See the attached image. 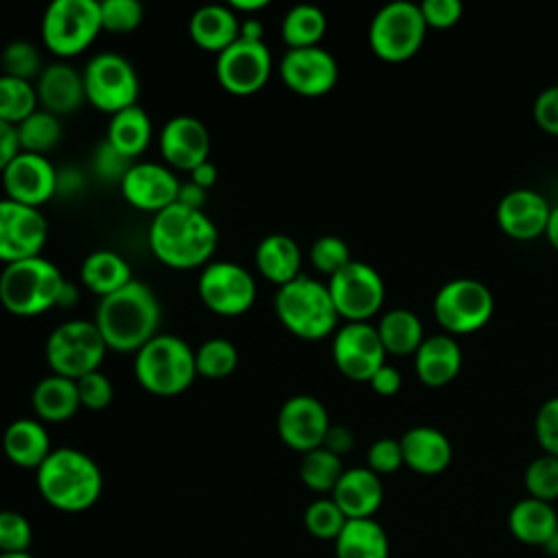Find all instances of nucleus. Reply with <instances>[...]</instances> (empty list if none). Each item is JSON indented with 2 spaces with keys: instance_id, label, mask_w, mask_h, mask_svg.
<instances>
[{
  "instance_id": "f257e3e1",
  "label": "nucleus",
  "mask_w": 558,
  "mask_h": 558,
  "mask_svg": "<svg viewBox=\"0 0 558 558\" xmlns=\"http://www.w3.org/2000/svg\"><path fill=\"white\" fill-rule=\"evenodd\" d=\"M148 244L163 266L192 270L209 264L218 244V229L205 211L172 203L153 216Z\"/></svg>"
},
{
  "instance_id": "f03ea898",
  "label": "nucleus",
  "mask_w": 558,
  "mask_h": 558,
  "mask_svg": "<svg viewBox=\"0 0 558 558\" xmlns=\"http://www.w3.org/2000/svg\"><path fill=\"white\" fill-rule=\"evenodd\" d=\"M94 323L111 351L137 353L159 333L161 305L146 283L133 279L98 301Z\"/></svg>"
},
{
  "instance_id": "7ed1b4c3",
  "label": "nucleus",
  "mask_w": 558,
  "mask_h": 558,
  "mask_svg": "<svg viewBox=\"0 0 558 558\" xmlns=\"http://www.w3.org/2000/svg\"><path fill=\"white\" fill-rule=\"evenodd\" d=\"M35 482L44 501L61 512H83L102 493L100 466L74 447L52 449L35 471Z\"/></svg>"
},
{
  "instance_id": "20e7f679",
  "label": "nucleus",
  "mask_w": 558,
  "mask_h": 558,
  "mask_svg": "<svg viewBox=\"0 0 558 558\" xmlns=\"http://www.w3.org/2000/svg\"><path fill=\"white\" fill-rule=\"evenodd\" d=\"M275 314L279 323L301 340H323L336 333L340 318L327 283L303 272L277 288Z\"/></svg>"
},
{
  "instance_id": "39448f33",
  "label": "nucleus",
  "mask_w": 558,
  "mask_h": 558,
  "mask_svg": "<svg viewBox=\"0 0 558 558\" xmlns=\"http://www.w3.org/2000/svg\"><path fill=\"white\" fill-rule=\"evenodd\" d=\"M65 279L61 270L46 257H28L7 264L0 272V303L22 318L39 316L57 307Z\"/></svg>"
},
{
  "instance_id": "423d86ee",
  "label": "nucleus",
  "mask_w": 558,
  "mask_h": 558,
  "mask_svg": "<svg viewBox=\"0 0 558 558\" xmlns=\"http://www.w3.org/2000/svg\"><path fill=\"white\" fill-rule=\"evenodd\" d=\"M137 384L157 397H177L196 379L194 349L179 336L157 333L148 340L133 362Z\"/></svg>"
},
{
  "instance_id": "0eeeda50",
  "label": "nucleus",
  "mask_w": 558,
  "mask_h": 558,
  "mask_svg": "<svg viewBox=\"0 0 558 558\" xmlns=\"http://www.w3.org/2000/svg\"><path fill=\"white\" fill-rule=\"evenodd\" d=\"M100 31V2L96 0H52L41 17L44 46L61 61L85 52Z\"/></svg>"
},
{
  "instance_id": "6e6552de",
  "label": "nucleus",
  "mask_w": 558,
  "mask_h": 558,
  "mask_svg": "<svg viewBox=\"0 0 558 558\" xmlns=\"http://www.w3.org/2000/svg\"><path fill=\"white\" fill-rule=\"evenodd\" d=\"M427 24L416 2L395 0L384 4L368 24V46L386 63L412 59L425 41Z\"/></svg>"
},
{
  "instance_id": "1a4fd4ad",
  "label": "nucleus",
  "mask_w": 558,
  "mask_h": 558,
  "mask_svg": "<svg viewBox=\"0 0 558 558\" xmlns=\"http://www.w3.org/2000/svg\"><path fill=\"white\" fill-rule=\"evenodd\" d=\"M109 351L100 329L94 320L72 318L57 325L46 340V362L50 373L81 379L83 375L98 371Z\"/></svg>"
},
{
  "instance_id": "9d476101",
  "label": "nucleus",
  "mask_w": 558,
  "mask_h": 558,
  "mask_svg": "<svg viewBox=\"0 0 558 558\" xmlns=\"http://www.w3.org/2000/svg\"><path fill=\"white\" fill-rule=\"evenodd\" d=\"M432 310L445 333L456 338L473 333L490 320L495 312V296L480 279L458 277L438 288Z\"/></svg>"
},
{
  "instance_id": "9b49d317",
  "label": "nucleus",
  "mask_w": 558,
  "mask_h": 558,
  "mask_svg": "<svg viewBox=\"0 0 558 558\" xmlns=\"http://www.w3.org/2000/svg\"><path fill=\"white\" fill-rule=\"evenodd\" d=\"M85 100L96 109L113 116L137 105L140 78L133 63L111 50L94 54L83 68Z\"/></svg>"
},
{
  "instance_id": "f8f14e48",
  "label": "nucleus",
  "mask_w": 558,
  "mask_h": 558,
  "mask_svg": "<svg viewBox=\"0 0 558 558\" xmlns=\"http://www.w3.org/2000/svg\"><path fill=\"white\" fill-rule=\"evenodd\" d=\"M327 290L336 305V312L347 323H368L386 296L381 275L366 262L351 259L342 270L327 279Z\"/></svg>"
},
{
  "instance_id": "ddd939ff",
  "label": "nucleus",
  "mask_w": 558,
  "mask_h": 558,
  "mask_svg": "<svg viewBox=\"0 0 558 558\" xmlns=\"http://www.w3.org/2000/svg\"><path fill=\"white\" fill-rule=\"evenodd\" d=\"M198 296L205 307L218 316H240L253 307L257 286L244 266L218 259L203 266Z\"/></svg>"
},
{
  "instance_id": "4468645a",
  "label": "nucleus",
  "mask_w": 558,
  "mask_h": 558,
  "mask_svg": "<svg viewBox=\"0 0 558 558\" xmlns=\"http://www.w3.org/2000/svg\"><path fill=\"white\" fill-rule=\"evenodd\" d=\"M272 57L264 41L238 39L216 57V78L233 96L257 94L270 78Z\"/></svg>"
},
{
  "instance_id": "2eb2a0df",
  "label": "nucleus",
  "mask_w": 558,
  "mask_h": 558,
  "mask_svg": "<svg viewBox=\"0 0 558 558\" xmlns=\"http://www.w3.org/2000/svg\"><path fill=\"white\" fill-rule=\"evenodd\" d=\"M48 240V220L41 209L0 198V262L13 264L41 255Z\"/></svg>"
},
{
  "instance_id": "dca6fc26",
  "label": "nucleus",
  "mask_w": 558,
  "mask_h": 558,
  "mask_svg": "<svg viewBox=\"0 0 558 558\" xmlns=\"http://www.w3.org/2000/svg\"><path fill=\"white\" fill-rule=\"evenodd\" d=\"M331 357L336 368L353 381H368L386 364V349L377 327L368 323H347L333 333Z\"/></svg>"
},
{
  "instance_id": "f3484780",
  "label": "nucleus",
  "mask_w": 558,
  "mask_h": 558,
  "mask_svg": "<svg viewBox=\"0 0 558 558\" xmlns=\"http://www.w3.org/2000/svg\"><path fill=\"white\" fill-rule=\"evenodd\" d=\"M338 63L331 52L320 46L290 48L279 61V76L283 85L305 98L329 94L338 83Z\"/></svg>"
},
{
  "instance_id": "a211bd4d",
  "label": "nucleus",
  "mask_w": 558,
  "mask_h": 558,
  "mask_svg": "<svg viewBox=\"0 0 558 558\" xmlns=\"http://www.w3.org/2000/svg\"><path fill=\"white\" fill-rule=\"evenodd\" d=\"M329 425L327 408L312 395H294L286 399L277 414V434L281 442L299 453L318 449Z\"/></svg>"
},
{
  "instance_id": "6ab92c4d",
  "label": "nucleus",
  "mask_w": 558,
  "mask_h": 558,
  "mask_svg": "<svg viewBox=\"0 0 558 558\" xmlns=\"http://www.w3.org/2000/svg\"><path fill=\"white\" fill-rule=\"evenodd\" d=\"M0 179L7 198L28 207L39 209L57 196V168L44 155L20 150L0 172Z\"/></svg>"
},
{
  "instance_id": "aec40b11",
  "label": "nucleus",
  "mask_w": 558,
  "mask_h": 558,
  "mask_svg": "<svg viewBox=\"0 0 558 558\" xmlns=\"http://www.w3.org/2000/svg\"><path fill=\"white\" fill-rule=\"evenodd\" d=\"M179 187L181 181L177 179V174L170 168L153 161L133 163L120 181V192L124 201L131 207L150 214H159L161 209L177 203Z\"/></svg>"
},
{
  "instance_id": "412c9836",
  "label": "nucleus",
  "mask_w": 558,
  "mask_h": 558,
  "mask_svg": "<svg viewBox=\"0 0 558 558\" xmlns=\"http://www.w3.org/2000/svg\"><path fill=\"white\" fill-rule=\"evenodd\" d=\"M211 148L209 131L203 120L194 116L170 118L159 133V153L168 166L192 172L207 161Z\"/></svg>"
},
{
  "instance_id": "4be33fe9",
  "label": "nucleus",
  "mask_w": 558,
  "mask_h": 558,
  "mask_svg": "<svg viewBox=\"0 0 558 558\" xmlns=\"http://www.w3.org/2000/svg\"><path fill=\"white\" fill-rule=\"evenodd\" d=\"M551 205L547 198L530 187L506 192L497 203V227L512 240H534L545 235Z\"/></svg>"
},
{
  "instance_id": "5701e85b",
  "label": "nucleus",
  "mask_w": 558,
  "mask_h": 558,
  "mask_svg": "<svg viewBox=\"0 0 558 558\" xmlns=\"http://www.w3.org/2000/svg\"><path fill=\"white\" fill-rule=\"evenodd\" d=\"M37 100L44 111L54 116L74 113L85 102L83 72L65 61H54L46 65L35 83Z\"/></svg>"
},
{
  "instance_id": "b1692460",
  "label": "nucleus",
  "mask_w": 558,
  "mask_h": 558,
  "mask_svg": "<svg viewBox=\"0 0 558 558\" xmlns=\"http://www.w3.org/2000/svg\"><path fill=\"white\" fill-rule=\"evenodd\" d=\"M399 442L403 453V466L418 475H438L451 464V440L432 425L410 427L399 438Z\"/></svg>"
},
{
  "instance_id": "393cba45",
  "label": "nucleus",
  "mask_w": 558,
  "mask_h": 558,
  "mask_svg": "<svg viewBox=\"0 0 558 558\" xmlns=\"http://www.w3.org/2000/svg\"><path fill=\"white\" fill-rule=\"evenodd\" d=\"M331 499L344 512L347 519H373L384 501V484L368 466L344 469Z\"/></svg>"
},
{
  "instance_id": "a878e982",
  "label": "nucleus",
  "mask_w": 558,
  "mask_h": 558,
  "mask_svg": "<svg viewBox=\"0 0 558 558\" xmlns=\"http://www.w3.org/2000/svg\"><path fill=\"white\" fill-rule=\"evenodd\" d=\"M462 368V351L453 336H427L414 353V371L427 388H442L451 384Z\"/></svg>"
},
{
  "instance_id": "bb28decb",
  "label": "nucleus",
  "mask_w": 558,
  "mask_h": 558,
  "mask_svg": "<svg viewBox=\"0 0 558 558\" xmlns=\"http://www.w3.org/2000/svg\"><path fill=\"white\" fill-rule=\"evenodd\" d=\"M510 534L530 547H547L558 534V512L554 504L523 497L508 512Z\"/></svg>"
},
{
  "instance_id": "cd10ccee",
  "label": "nucleus",
  "mask_w": 558,
  "mask_h": 558,
  "mask_svg": "<svg viewBox=\"0 0 558 558\" xmlns=\"http://www.w3.org/2000/svg\"><path fill=\"white\" fill-rule=\"evenodd\" d=\"M190 37L198 48L220 54L240 39V15L229 4H205L190 17Z\"/></svg>"
},
{
  "instance_id": "c85d7f7f",
  "label": "nucleus",
  "mask_w": 558,
  "mask_h": 558,
  "mask_svg": "<svg viewBox=\"0 0 558 558\" xmlns=\"http://www.w3.org/2000/svg\"><path fill=\"white\" fill-rule=\"evenodd\" d=\"M4 456L22 469H39L50 456V436L39 418H15L2 434Z\"/></svg>"
},
{
  "instance_id": "c756f323",
  "label": "nucleus",
  "mask_w": 558,
  "mask_h": 558,
  "mask_svg": "<svg viewBox=\"0 0 558 558\" xmlns=\"http://www.w3.org/2000/svg\"><path fill=\"white\" fill-rule=\"evenodd\" d=\"M301 259L303 257L299 244L283 233L266 235L255 248L257 272L277 288L290 283L301 275Z\"/></svg>"
},
{
  "instance_id": "7c9ffc66",
  "label": "nucleus",
  "mask_w": 558,
  "mask_h": 558,
  "mask_svg": "<svg viewBox=\"0 0 558 558\" xmlns=\"http://www.w3.org/2000/svg\"><path fill=\"white\" fill-rule=\"evenodd\" d=\"M31 401L41 423H65L81 408L76 381L54 373L35 384Z\"/></svg>"
},
{
  "instance_id": "2f4dec72",
  "label": "nucleus",
  "mask_w": 558,
  "mask_h": 558,
  "mask_svg": "<svg viewBox=\"0 0 558 558\" xmlns=\"http://www.w3.org/2000/svg\"><path fill=\"white\" fill-rule=\"evenodd\" d=\"M81 281L96 296H109L133 281L129 262L109 248L89 253L81 264Z\"/></svg>"
},
{
  "instance_id": "473e14b6",
  "label": "nucleus",
  "mask_w": 558,
  "mask_h": 558,
  "mask_svg": "<svg viewBox=\"0 0 558 558\" xmlns=\"http://www.w3.org/2000/svg\"><path fill=\"white\" fill-rule=\"evenodd\" d=\"M336 558H388L390 541L375 519H347L333 541Z\"/></svg>"
},
{
  "instance_id": "72a5a7b5",
  "label": "nucleus",
  "mask_w": 558,
  "mask_h": 558,
  "mask_svg": "<svg viewBox=\"0 0 558 558\" xmlns=\"http://www.w3.org/2000/svg\"><path fill=\"white\" fill-rule=\"evenodd\" d=\"M150 137H153L150 116L140 105H133L111 116L105 140L113 148H118L124 157L135 159L148 148Z\"/></svg>"
},
{
  "instance_id": "f704fd0d",
  "label": "nucleus",
  "mask_w": 558,
  "mask_h": 558,
  "mask_svg": "<svg viewBox=\"0 0 558 558\" xmlns=\"http://www.w3.org/2000/svg\"><path fill=\"white\" fill-rule=\"evenodd\" d=\"M377 333L390 355H414L425 340L421 318L405 307L384 312L377 323Z\"/></svg>"
},
{
  "instance_id": "c9c22d12",
  "label": "nucleus",
  "mask_w": 558,
  "mask_h": 558,
  "mask_svg": "<svg viewBox=\"0 0 558 558\" xmlns=\"http://www.w3.org/2000/svg\"><path fill=\"white\" fill-rule=\"evenodd\" d=\"M327 17L314 4H296L281 20V39L290 48H312L325 37Z\"/></svg>"
},
{
  "instance_id": "e433bc0d",
  "label": "nucleus",
  "mask_w": 558,
  "mask_h": 558,
  "mask_svg": "<svg viewBox=\"0 0 558 558\" xmlns=\"http://www.w3.org/2000/svg\"><path fill=\"white\" fill-rule=\"evenodd\" d=\"M17 131V142L20 150L33 153V155H44L50 153L52 148L59 146L63 129L59 116L37 109L33 116H28L24 122L15 126Z\"/></svg>"
},
{
  "instance_id": "4c0bfd02",
  "label": "nucleus",
  "mask_w": 558,
  "mask_h": 558,
  "mask_svg": "<svg viewBox=\"0 0 558 558\" xmlns=\"http://www.w3.org/2000/svg\"><path fill=\"white\" fill-rule=\"evenodd\" d=\"M342 473H344L342 458L327 451L325 447H318V449H312V451L303 453V460H301V466H299L301 482L310 490L320 493V495H325V493L331 495V490L336 488Z\"/></svg>"
},
{
  "instance_id": "58836bf2",
  "label": "nucleus",
  "mask_w": 558,
  "mask_h": 558,
  "mask_svg": "<svg viewBox=\"0 0 558 558\" xmlns=\"http://www.w3.org/2000/svg\"><path fill=\"white\" fill-rule=\"evenodd\" d=\"M37 109L39 100L31 81L0 74V120L17 126Z\"/></svg>"
},
{
  "instance_id": "ea45409f",
  "label": "nucleus",
  "mask_w": 558,
  "mask_h": 558,
  "mask_svg": "<svg viewBox=\"0 0 558 558\" xmlns=\"http://www.w3.org/2000/svg\"><path fill=\"white\" fill-rule=\"evenodd\" d=\"M194 362H196L198 375L207 379H222L235 371L238 349L233 342L225 338H211V340H205L194 351Z\"/></svg>"
},
{
  "instance_id": "a19ab883",
  "label": "nucleus",
  "mask_w": 558,
  "mask_h": 558,
  "mask_svg": "<svg viewBox=\"0 0 558 558\" xmlns=\"http://www.w3.org/2000/svg\"><path fill=\"white\" fill-rule=\"evenodd\" d=\"M527 497L554 504L558 499V458L549 453L536 456L523 471Z\"/></svg>"
},
{
  "instance_id": "79ce46f5",
  "label": "nucleus",
  "mask_w": 558,
  "mask_h": 558,
  "mask_svg": "<svg viewBox=\"0 0 558 558\" xmlns=\"http://www.w3.org/2000/svg\"><path fill=\"white\" fill-rule=\"evenodd\" d=\"M0 70L4 76L22 78V81H33L39 78L41 74V54L35 44L15 39L7 44L0 52Z\"/></svg>"
},
{
  "instance_id": "37998d69",
  "label": "nucleus",
  "mask_w": 558,
  "mask_h": 558,
  "mask_svg": "<svg viewBox=\"0 0 558 558\" xmlns=\"http://www.w3.org/2000/svg\"><path fill=\"white\" fill-rule=\"evenodd\" d=\"M303 523L314 538L336 541L347 523V517L331 497H318L305 508Z\"/></svg>"
},
{
  "instance_id": "c03bdc74",
  "label": "nucleus",
  "mask_w": 558,
  "mask_h": 558,
  "mask_svg": "<svg viewBox=\"0 0 558 558\" xmlns=\"http://www.w3.org/2000/svg\"><path fill=\"white\" fill-rule=\"evenodd\" d=\"M144 7L137 0H102L100 2V24L102 31L126 35L142 24Z\"/></svg>"
},
{
  "instance_id": "a18cd8bd",
  "label": "nucleus",
  "mask_w": 558,
  "mask_h": 558,
  "mask_svg": "<svg viewBox=\"0 0 558 558\" xmlns=\"http://www.w3.org/2000/svg\"><path fill=\"white\" fill-rule=\"evenodd\" d=\"M310 262L318 272L331 277L351 262V251L342 238L320 235L310 246Z\"/></svg>"
},
{
  "instance_id": "49530a36",
  "label": "nucleus",
  "mask_w": 558,
  "mask_h": 558,
  "mask_svg": "<svg viewBox=\"0 0 558 558\" xmlns=\"http://www.w3.org/2000/svg\"><path fill=\"white\" fill-rule=\"evenodd\" d=\"M31 543V521L17 510H0V554L28 551Z\"/></svg>"
},
{
  "instance_id": "de8ad7c7",
  "label": "nucleus",
  "mask_w": 558,
  "mask_h": 558,
  "mask_svg": "<svg viewBox=\"0 0 558 558\" xmlns=\"http://www.w3.org/2000/svg\"><path fill=\"white\" fill-rule=\"evenodd\" d=\"M534 436L543 453L558 458V395L541 403L534 416Z\"/></svg>"
},
{
  "instance_id": "09e8293b",
  "label": "nucleus",
  "mask_w": 558,
  "mask_h": 558,
  "mask_svg": "<svg viewBox=\"0 0 558 558\" xmlns=\"http://www.w3.org/2000/svg\"><path fill=\"white\" fill-rule=\"evenodd\" d=\"M133 166V159L124 157L118 148H113L107 140H102L96 150H94V159H92V168L94 172L109 183H120L124 179V174L129 172V168Z\"/></svg>"
},
{
  "instance_id": "8fccbe9b",
  "label": "nucleus",
  "mask_w": 558,
  "mask_h": 558,
  "mask_svg": "<svg viewBox=\"0 0 558 558\" xmlns=\"http://www.w3.org/2000/svg\"><path fill=\"white\" fill-rule=\"evenodd\" d=\"M366 466L381 475L397 473L403 466V453L399 438H377L366 453Z\"/></svg>"
},
{
  "instance_id": "3c124183",
  "label": "nucleus",
  "mask_w": 558,
  "mask_h": 558,
  "mask_svg": "<svg viewBox=\"0 0 558 558\" xmlns=\"http://www.w3.org/2000/svg\"><path fill=\"white\" fill-rule=\"evenodd\" d=\"M76 388L81 405L87 410H105L113 399V386L109 377L100 371H92L76 379Z\"/></svg>"
},
{
  "instance_id": "603ef678",
  "label": "nucleus",
  "mask_w": 558,
  "mask_h": 558,
  "mask_svg": "<svg viewBox=\"0 0 558 558\" xmlns=\"http://www.w3.org/2000/svg\"><path fill=\"white\" fill-rule=\"evenodd\" d=\"M418 9L423 13L427 28H436V31L456 26L464 11L460 0H423Z\"/></svg>"
},
{
  "instance_id": "864d4df0",
  "label": "nucleus",
  "mask_w": 558,
  "mask_h": 558,
  "mask_svg": "<svg viewBox=\"0 0 558 558\" xmlns=\"http://www.w3.org/2000/svg\"><path fill=\"white\" fill-rule=\"evenodd\" d=\"M534 122L541 131L558 135V85L545 87L532 105Z\"/></svg>"
},
{
  "instance_id": "5fc2aeb1",
  "label": "nucleus",
  "mask_w": 558,
  "mask_h": 558,
  "mask_svg": "<svg viewBox=\"0 0 558 558\" xmlns=\"http://www.w3.org/2000/svg\"><path fill=\"white\" fill-rule=\"evenodd\" d=\"M371 388L379 395V397H392L401 390V384H403V377L399 373V368L390 366V364H384L375 371V375L368 379Z\"/></svg>"
},
{
  "instance_id": "6e6d98bb",
  "label": "nucleus",
  "mask_w": 558,
  "mask_h": 558,
  "mask_svg": "<svg viewBox=\"0 0 558 558\" xmlns=\"http://www.w3.org/2000/svg\"><path fill=\"white\" fill-rule=\"evenodd\" d=\"M320 447H325L327 451L342 458L344 453H349L355 447V436L347 425H329Z\"/></svg>"
},
{
  "instance_id": "4d7b16f0",
  "label": "nucleus",
  "mask_w": 558,
  "mask_h": 558,
  "mask_svg": "<svg viewBox=\"0 0 558 558\" xmlns=\"http://www.w3.org/2000/svg\"><path fill=\"white\" fill-rule=\"evenodd\" d=\"M17 153H20V142H17L15 126L0 120V172L13 161Z\"/></svg>"
},
{
  "instance_id": "13d9d810",
  "label": "nucleus",
  "mask_w": 558,
  "mask_h": 558,
  "mask_svg": "<svg viewBox=\"0 0 558 558\" xmlns=\"http://www.w3.org/2000/svg\"><path fill=\"white\" fill-rule=\"evenodd\" d=\"M85 181H83V174L72 168V166H63V168H57V194L59 196H74L83 190Z\"/></svg>"
},
{
  "instance_id": "bf43d9fd",
  "label": "nucleus",
  "mask_w": 558,
  "mask_h": 558,
  "mask_svg": "<svg viewBox=\"0 0 558 558\" xmlns=\"http://www.w3.org/2000/svg\"><path fill=\"white\" fill-rule=\"evenodd\" d=\"M205 201H207V190L198 187V185L192 183V181L181 183L179 194H177V203H179V205L190 207V209H201V211H203Z\"/></svg>"
},
{
  "instance_id": "052dcab7",
  "label": "nucleus",
  "mask_w": 558,
  "mask_h": 558,
  "mask_svg": "<svg viewBox=\"0 0 558 558\" xmlns=\"http://www.w3.org/2000/svg\"><path fill=\"white\" fill-rule=\"evenodd\" d=\"M190 181L196 183V185L203 187V190H209V187H214L216 181H218V170H216V166L207 159V161H203L201 166H196V168L190 172Z\"/></svg>"
},
{
  "instance_id": "680f3d73",
  "label": "nucleus",
  "mask_w": 558,
  "mask_h": 558,
  "mask_svg": "<svg viewBox=\"0 0 558 558\" xmlns=\"http://www.w3.org/2000/svg\"><path fill=\"white\" fill-rule=\"evenodd\" d=\"M240 39L264 41V24L257 17L240 20Z\"/></svg>"
},
{
  "instance_id": "e2e57ef3",
  "label": "nucleus",
  "mask_w": 558,
  "mask_h": 558,
  "mask_svg": "<svg viewBox=\"0 0 558 558\" xmlns=\"http://www.w3.org/2000/svg\"><path fill=\"white\" fill-rule=\"evenodd\" d=\"M229 7L238 13V15H244V13H255V11H262L268 7V0H231Z\"/></svg>"
},
{
  "instance_id": "0e129e2a",
  "label": "nucleus",
  "mask_w": 558,
  "mask_h": 558,
  "mask_svg": "<svg viewBox=\"0 0 558 558\" xmlns=\"http://www.w3.org/2000/svg\"><path fill=\"white\" fill-rule=\"evenodd\" d=\"M545 238L551 244V248L558 251V205L551 207V211H549V220H547V227H545Z\"/></svg>"
},
{
  "instance_id": "69168bd1",
  "label": "nucleus",
  "mask_w": 558,
  "mask_h": 558,
  "mask_svg": "<svg viewBox=\"0 0 558 558\" xmlns=\"http://www.w3.org/2000/svg\"><path fill=\"white\" fill-rule=\"evenodd\" d=\"M76 303H78V290H76V286H74V283L65 281V286H63V290H61V296H59L57 307H72V305H76Z\"/></svg>"
},
{
  "instance_id": "338daca9",
  "label": "nucleus",
  "mask_w": 558,
  "mask_h": 558,
  "mask_svg": "<svg viewBox=\"0 0 558 558\" xmlns=\"http://www.w3.org/2000/svg\"><path fill=\"white\" fill-rule=\"evenodd\" d=\"M0 558H33L28 551H15V554H0Z\"/></svg>"
},
{
  "instance_id": "774afa93",
  "label": "nucleus",
  "mask_w": 558,
  "mask_h": 558,
  "mask_svg": "<svg viewBox=\"0 0 558 558\" xmlns=\"http://www.w3.org/2000/svg\"><path fill=\"white\" fill-rule=\"evenodd\" d=\"M556 541H558V534H556Z\"/></svg>"
}]
</instances>
